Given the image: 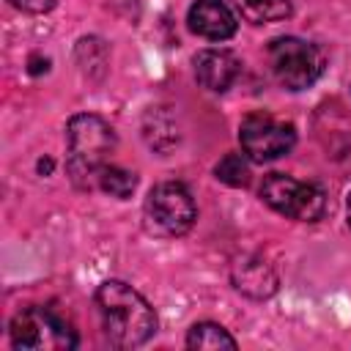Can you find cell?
<instances>
[{"instance_id":"cell-1","label":"cell","mask_w":351,"mask_h":351,"mask_svg":"<svg viewBox=\"0 0 351 351\" xmlns=\"http://www.w3.org/2000/svg\"><path fill=\"white\" fill-rule=\"evenodd\" d=\"M96 307L110 346L137 348L156 332V313L148 299L123 280H104L96 288Z\"/></svg>"},{"instance_id":"cell-2","label":"cell","mask_w":351,"mask_h":351,"mask_svg":"<svg viewBox=\"0 0 351 351\" xmlns=\"http://www.w3.org/2000/svg\"><path fill=\"white\" fill-rule=\"evenodd\" d=\"M112 148H115V132L104 118L93 112H80L69 118L66 170H69V178L80 189H90L96 184V176L110 162Z\"/></svg>"},{"instance_id":"cell-3","label":"cell","mask_w":351,"mask_h":351,"mask_svg":"<svg viewBox=\"0 0 351 351\" xmlns=\"http://www.w3.org/2000/svg\"><path fill=\"white\" fill-rule=\"evenodd\" d=\"M11 346L30 351H60L77 348L80 337L71 321L49 304H33L11 318Z\"/></svg>"},{"instance_id":"cell-4","label":"cell","mask_w":351,"mask_h":351,"mask_svg":"<svg viewBox=\"0 0 351 351\" xmlns=\"http://www.w3.org/2000/svg\"><path fill=\"white\" fill-rule=\"evenodd\" d=\"M143 219L154 236L176 239V236L189 233V228L197 219V208L184 184L162 181L151 186L145 206H143Z\"/></svg>"},{"instance_id":"cell-5","label":"cell","mask_w":351,"mask_h":351,"mask_svg":"<svg viewBox=\"0 0 351 351\" xmlns=\"http://www.w3.org/2000/svg\"><path fill=\"white\" fill-rule=\"evenodd\" d=\"M269 66L274 80L288 90L310 88L324 71V55L315 44L299 36H277L269 41Z\"/></svg>"},{"instance_id":"cell-6","label":"cell","mask_w":351,"mask_h":351,"mask_svg":"<svg viewBox=\"0 0 351 351\" xmlns=\"http://www.w3.org/2000/svg\"><path fill=\"white\" fill-rule=\"evenodd\" d=\"M261 200L277 214L299 222H318L326 211V195L318 184L285 173H269L261 181Z\"/></svg>"},{"instance_id":"cell-7","label":"cell","mask_w":351,"mask_h":351,"mask_svg":"<svg viewBox=\"0 0 351 351\" xmlns=\"http://www.w3.org/2000/svg\"><path fill=\"white\" fill-rule=\"evenodd\" d=\"M239 143L250 162H274L296 145V129L269 112H250L239 126Z\"/></svg>"},{"instance_id":"cell-8","label":"cell","mask_w":351,"mask_h":351,"mask_svg":"<svg viewBox=\"0 0 351 351\" xmlns=\"http://www.w3.org/2000/svg\"><path fill=\"white\" fill-rule=\"evenodd\" d=\"M186 25L195 36L208 41H228L236 36V14L222 0H195L186 11Z\"/></svg>"},{"instance_id":"cell-9","label":"cell","mask_w":351,"mask_h":351,"mask_svg":"<svg viewBox=\"0 0 351 351\" xmlns=\"http://www.w3.org/2000/svg\"><path fill=\"white\" fill-rule=\"evenodd\" d=\"M195 77L211 93H225L241 74V63L228 49H200L195 55Z\"/></svg>"},{"instance_id":"cell-10","label":"cell","mask_w":351,"mask_h":351,"mask_svg":"<svg viewBox=\"0 0 351 351\" xmlns=\"http://www.w3.org/2000/svg\"><path fill=\"white\" fill-rule=\"evenodd\" d=\"M233 285L252 299H266L277 291V274L258 258H241L233 263Z\"/></svg>"},{"instance_id":"cell-11","label":"cell","mask_w":351,"mask_h":351,"mask_svg":"<svg viewBox=\"0 0 351 351\" xmlns=\"http://www.w3.org/2000/svg\"><path fill=\"white\" fill-rule=\"evenodd\" d=\"M230 3L241 14V19L252 25L277 22L291 14V0H230Z\"/></svg>"},{"instance_id":"cell-12","label":"cell","mask_w":351,"mask_h":351,"mask_svg":"<svg viewBox=\"0 0 351 351\" xmlns=\"http://www.w3.org/2000/svg\"><path fill=\"white\" fill-rule=\"evenodd\" d=\"M186 346L189 348H236L239 343L225 326L214 321H200L186 332Z\"/></svg>"},{"instance_id":"cell-13","label":"cell","mask_w":351,"mask_h":351,"mask_svg":"<svg viewBox=\"0 0 351 351\" xmlns=\"http://www.w3.org/2000/svg\"><path fill=\"white\" fill-rule=\"evenodd\" d=\"M96 186H99L101 192L118 197V200H126V197L134 192V186H137V176H134L132 170H123V167L107 162V165L99 170V176H96Z\"/></svg>"},{"instance_id":"cell-14","label":"cell","mask_w":351,"mask_h":351,"mask_svg":"<svg viewBox=\"0 0 351 351\" xmlns=\"http://www.w3.org/2000/svg\"><path fill=\"white\" fill-rule=\"evenodd\" d=\"M214 176L228 186H247L250 184V162L244 154H225L214 165Z\"/></svg>"},{"instance_id":"cell-15","label":"cell","mask_w":351,"mask_h":351,"mask_svg":"<svg viewBox=\"0 0 351 351\" xmlns=\"http://www.w3.org/2000/svg\"><path fill=\"white\" fill-rule=\"evenodd\" d=\"M8 3H11L14 8L25 11V14H47V11L55 8L58 0H8Z\"/></svg>"},{"instance_id":"cell-16","label":"cell","mask_w":351,"mask_h":351,"mask_svg":"<svg viewBox=\"0 0 351 351\" xmlns=\"http://www.w3.org/2000/svg\"><path fill=\"white\" fill-rule=\"evenodd\" d=\"M346 211H348V225H351V192H348V197H346Z\"/></svg>"}]
</instances>
